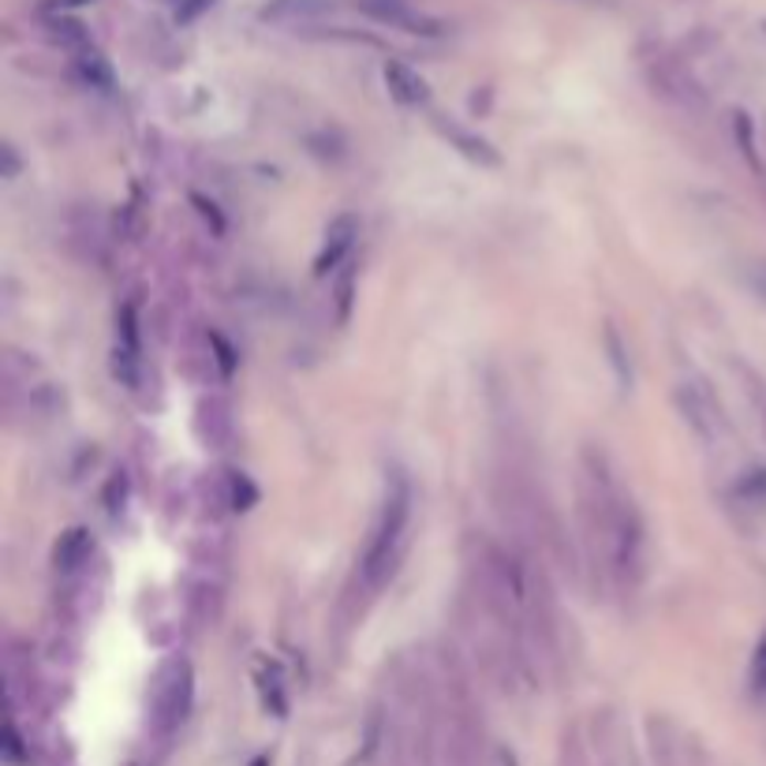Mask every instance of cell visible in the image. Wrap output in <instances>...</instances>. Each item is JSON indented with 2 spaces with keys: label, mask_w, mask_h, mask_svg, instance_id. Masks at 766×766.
<instances>
[{
  "label": "cell",
  "mask_w": 766,
  "mask_h": 766,
  "mask_svg": "<svg viewBox=\"0 0 766 766\" xmlns=\"http://www.w3.org/2000/svg\"><path fill=\"white\" fill-rule=\"evenodd\" d=\"M579 517L603 576L617 591H632L643 576V520L632 493L620 487L606 453L587 449L579 471Z\"/></svg>",
  "instance_id": "1"
},
{
  "label": "cell",
  "mask_w": 766,
  "mask_h": 766,
  "mask_svg": "<svg viewBox=\"0 0 766 766\" xmlns=\"http://www.w3.org/2000/svg\"><path fill=\"white\" fill-rule=\"evenodd\" d=\"M408 523H412V490L401 479L385 493L382 512H377L371 539H366L363 561H359V579H363L366 591H377L393 576L396 561L404 554V542H408Z\"/></svg>",
  "instance_id": "2"
},
{
  "label": "cell",
  "mask_w": 766,
  "mask_h": 766,
  "mask_svg": "<svg viewBox=\"0 0 766 766\" xmlns=\"http://www.w3.org/2000/svg\"><path fill=\"white\" fill-rule=\"evenodd\" d=\"M191 711V666L183 658H172L158 669L153 681V733L172 736Z\"/></svg>",
  "instance_id": "3"
},
{
  "label": "cell",
  "mask_w": 766,
  "mask_h": 766,
  "mask_svg": "<svg viewBox=\"0 0 766 766\" xmlns=\"http://www.w3.org/2000/svg\"><path fill=\"white\" fill-rule=\"evenodd\" d=\"M677 408H681L684 423L692 426L700 441L714 445L725 434L722 404L714 401V393L706 390V382H700V377H684V382L677 385Z\"/></svg>",
  "instance_id": "4"
},
{
  "label": "cell",
  "mask_w": 766,
  "mask_h": 766,
  "mask_svg": "<svg viewBox=\"0 0 766 766\" xmlns=\"http://www.w3.org/2000/svg\"><path fill=\"white\" fill-rule=\"evenodd\" d=\"M385 86H390L393 98L401 102V105H408V109H419V105L430 102V91H426V83L412 72L408 64H401V61L385 64Z\"/></svg>",
  "instance_id": "5"
},
{
  "label": "cell",
  "mask_w": 766,
  "mask_h": 766,
  "mask_svg": "<svg viewBox=\"0 0 766 766\" xmlns=\"http://www.w3.org/2000/svg\"><path fill=\"white\" fill-rule=\"evenodd\" d=\"M355 217H337L333 221V228H329V240H326V247H322V255H318L315 262V274L318 277H326L329 269H337V262H341L348 251H352L355 244Z\"/></svg>",
  "instance_id": "6"
},
{
  "label": "cell",
  "mask_w": 766,
  "mask_h": 766,
  "mask_svg": "<svg viewBox=\"0 0 766 766\" xmlns=\"http://www.w3.org/2000/svg\"><path fill=\"white\" fill-rule=\"evenodd\" d=\"M56 576H64V579H72V576H79L83 565L91 561V539H86V531H67V535L56 542Z\"/></svg>",
  "instance_id": "7"
},
{
  "label": "cell",
  "mask_w": 766,
  "mask_h": 766,
  "mask_svg": "<svg viewBox=\"0 0 766 766\" xmlns=\"http://www.w3.org/2000/svg\"><path fill=\"white\" fill-rule=\"evenodd\" d=\"M329 8H333V0H266L262 4V19H269V23H292V19L326 15Z\"/></svg>",
  "instance_id": "8"
},
{
  "label": "cell",
  "mask_w": 766,
  "mask_h": 766,
  "mask_svg": "<svg viewBox=\"0 0 766 766\" xmlns=\"http://www.w3.org/2000/svg\"><path fill=\"white\" fill-rule=\"evenodd\" d=\"M363 8H366V15L385 19V23H396V26H404V31H426V34L438 31V26H434V23H426L423 15H415L412 8L396 4V0H366Z\"/></svg>",
  "instance_id": "9"
},
{
  "label": "cell",
  "mask_w": 766,
  "mask_h": 766,
  "mask_svg": "<svg viewBox=\"0 0 766 766\" xmlns=\"http://www.w3.org/2000/svg\"><path fill=\"white\" fill-rule=\"evenodd\" d=\"M438 128H441V135L449 142H457V150H464L468 153L471 161H482V164H498L501 158L498 153L490 150V142H482L479 135H471V131H464L460 124H445V120H438Z\"/></svg>",
  "instance_id": "10"
},
{
  "label": "cell",
  "mask_w": 766,
  "mask_h": 766,
  "mask_svg": "<svg viewBox=\"0 0 766 766\" xmlns=\"http://www.w3.org/2000/svg\"><path fill=\"white\" fill-rule=\"evenodd\" d=\"M79 67H83V75L91 83H98V86H113V72H109V64L102 61L98 53L94 50H83L79 53Z\"/></svg>",
  "instance_id": "11"
},
{
  "label": "cell",
  "mask_w": 766,
  "mask_h": 766,
  "mask_svg": "<svg viewBox=\"0 0 766 766\" xmlns=\"http://www.w3.org/2000/svg\"><path fill=\"white\" fill-rule=\"evenodd\" d=\"M748 684H752V692L759 695V700H766V632H763L759 647H755V655H752V666H748Z\"/></svg>",
  "instance_id": "12"
},
{
  "label": "cell",
  "mask_w": 766,
  "mask_h": 766,
  "mask_svg": "<svg viewBox=\"0 0 766 766\" xmlns=\"http://www.w3.org/2000/svg\"><path fill=\"white\" fill-rule=\"evenodd\" d=\"M210 4H213V0H183L180 12H177V19H180V23H191V19H199L202 12H206Z\"/></svg>",
  "instance_id": "13"
},
{
  "label": "cell",
  "mask_w": 766,
  "mask_h": 766,
  "mask_svg": "<svg viewBox=\"0 0 766 766\" xmlns=\"http://www.w3.org/2000/svg\"><path fill=\"white\" fill-rule=\"evenodd\" d=\"M752 288L766 299V262H759V266L752 269Z\"/></svg>",
  "instance_id": "14"
},
{
  "label": "cell",
  "mask_w": 766,
  "mask_h": 766,
  "mask_svg": "<svg viewBox=\"0 0 766 766\" xmlns=\"http://www.w3.org/2000/svg\"><path fill=\"white\" fill-rule=\"evenodd\" d=\"M56 4H61V8H67V4H83V0H56Z\"/></svg>",
  "instance_id": "15"
}]
</instances>
